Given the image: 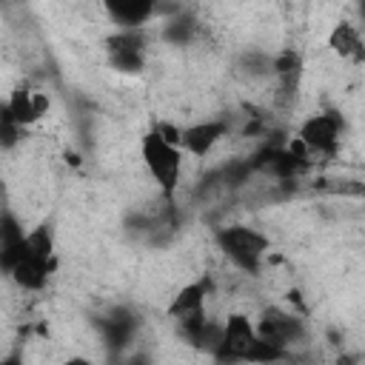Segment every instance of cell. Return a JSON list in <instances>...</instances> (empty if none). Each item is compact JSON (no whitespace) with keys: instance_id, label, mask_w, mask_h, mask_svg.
Here are the masks:
<instances>
[{"instance_id":"obj_1","label":"cell","mask_w":365,"mask_h":365,"mask_svg":"<svg viewBox=\"0 0 365 365\" xmlns=\"http://www.w3.org/2000/svg\"><path fill=\"white\" fill-rule=\"evenodd\" d=\"M140 157H143V165H145L148 177L157 182L160 194L165 200H171L174 191L180 188V177H182V157H185V151L180 148V143H174L171 137H165L154 125L140 140Z\"/></svg>"},{"instance_id":"obj_2","label":"cell","mask_w":365,"mask_h":365,"mask_svg":"<svg viewBox=\"0 0 365 365\" xmlns=\"http://www.w3.org/2000/svg\"><path fill=\"white\" fill-rule=\"evenodd\" d=\"M57 259H54V234L51 225H37L26 237V248L17 259V265L9 271L11 282L23 291H40L46 288L48 277L54 274Z\"/></svg>"},{"instance_id":"obj_3","label":"cell","mask_w":365,"mask_h":365,"mask_svg":"<svg viewBox=\"0 0 365 365\" xmlns=\"http://www.w3.org/2000/svg\"><path fill=\"white\" fill-rule=\"evenodd\" d=\"M214 242L222 251V257L234 268H240L245 274H259L262 259H265V254L271 248V240L259 228H251V225H242V222L217 228L214 231Z\"/></svg>"},{"instance_id":"obj_4","label":"cell","mask_w":365,"mask_h":365,"mask_svg":"<svg viewBox=\"0 0 365 365\" xmlns=\"http://www.w3.org/2000/svg\"><path fill=\"white\" fill-rule=\"evenodd\" d=\"M257 342H259L257 322H251L245 314H231L222 322V336L211 359L217 365H248Z\"/></svg>"},{"instance_id":"obj_5","label":"cell","mask_w":365,"mask_h":365,"mask_svg":"<svg viewBox=\"0 0 365 365\" xmlns=\"http://www.w3.org/2000/svg\"><path fill=\"white\" fill-rule=\"evenodd\" d=\"M339 134H342V120L336 111H317L305 117L297 128V140L308 148V154H336L339 148Z\"/></svg>"},{"instance_id":"obj_6","label":"cell","mask_w":365,"mask_h":365,"mask_svg":"<svg viewBox=\"0 0 365 365\" xmlns=\"http://www.w3.org/2000/svg\"><path fill=\"white\" fill-rule=\"evenodd\" d=\"M108 63L123 74H137L145 66V37L140 31H114L106 40Z\"/></svg>"},{"instance_id":"obj_7","label":"cell","mask_w":365,"mask_h":365,"mask_svg":"<svg viewBox=\"0 0 365 365\" xmlns=\"http://www.w3.org/2000/svg\"><path fill=\"white\" fill-rule=\"evenodd\" d=\"M257 334L265 342L288 348L291 342H297L302 336V319L291 311H282V308H265L262 317L257 319Z\"/></svg>"},{"instance_id":"obj_8","label":"cell","mask_w":365,"mask_h":365,"mask_svg":"<svg viewBox=\"0 0 365 365\" xmlns=\"http://www.w3.org/2000/svg\"><path fill=\"white\" fill-rule=\"evenodd\" d=\"M228 134V123L222 120H202L194 125L180 128V148L191 157H205L214 151V145Z\"/></svg>"},{"instance_id":"obj_9","label":"cell","mask_w":365,"mask_h":365,"mask_svg":"<svg viewBox=\"0 0 365 365\" xmlns=\"http://www.w3.org/2000/svg\"><path fill=\"white\" fill-rule=\"evenodd\" d=\"M3 108L14 117L17 125L26 128V125L37 123V120L46 114L48 97H46V91H37V88H31L29 83H20V86L11 91V97L3 103Z\"/></svg>"},{"instance_id":"obj_10","label":"cell","mask_w":365,"mask_h":365,"mask_svg":"<svg viewBox=\"0 0 365 365\" xmlns=\"http://www.w3.org/2000/svg\"><path fill=\"white\" fill-rule=\"evenodd\" d=\"M208 294H211V279H208V277H200V279L182 285V288L171 297V302H168V317H171L174 322H180V319L205 314V299H208Z\"/></svg>"},{"instance_id":"obj_11","label":"cell","mask_w":365,"mask_h":365,"mask_svg":"<svg viewBox=\"0 0 365 365\" xmlns=\"http://www.w3.org/2000/svg\"><path fill=\"white\" fill-rule=\"evenodd\" d=\"M106 11L114 20L117 31H140L145 20L157 11V6L151 0H111L106 3Z\"/></svg>"},{"instance_id":"obj_12","label":"cell","mask_w":365,"mask_h":365,"mask_svg":"<svg viewBox=\"0 0 365 365\" xmlns=\"http://www.w3.org/2000/svg\"><path fill=\"white\" fill-rule=\"evenodd\" d=\"M26 237H29V231H23V222L6 208L3 220H0V265L6 274L17 265L23 248H26Z\"/></svg>"},{"instance_id":"obj_13","label":"cell","mask_w":365,"mask_h":365,"mask_svg":"<svg viewBox=\"0 0 365 365\" xmlns=\"http://www.w3.org/2000/svg\"><path fill=\"white\" fill-rule=\"evenodd\" d=\"M328 48L336 54V57H342V60H365V43H362V34H359V29L354 26V23H348V20H342V23H336L331 31H328Z\"/></svg>"},{"instance_id":"obj_14","label":"cell","mask_w":365,"mask_h":365,"mask_svg":"<svg viewBox=\"0 0 365 365\" xmlns=\"http://www.w3.org/2000/svg\"><path fill=\"white\" fill-rule=\"evenodd\" d=\"M100 328H103V334H106V342H111V345H125L128 339H131V334H134V328H137V319L125 311V308H114L106 319H100Z\"/></svg>"},{"instance_id":"obj_15","label":"cell","mask_w":365,"mask_h":365,"mask_svg":"<svg viewBox=\"0 0 365 365\" xmlns=\"http://www.w3.org/2000/svg\"><path fill=\"white\" fill-rule=\"evenodd\" d=\"M20 134H23V125H17L14 117H11L6 108H0V137H3V148L9 151V148L20 140Z\"/></svg>"},{"instance_id":"obj_16","label":"cell","mask_w":365,"mask_h":365,"mask_svg":"<svg viewBox=\"0 0 365 365\" xmlns=\"http://www.w3.org/2000/svg\"><path fill=\"white\" fill-rule=\"evenodd\" d=\"M188 34H191V23H188V20H174V23L168 26V31H165V37H168V40H177V43L188 40Z\"/></svg>"},{"instance_id":"obj_17","label":"cell","mask_w":365,"mask_h":365,"mask_svg":"<svg viewBox=\"0 0 365 365\" xmlns=\"http://www.w3.org/2000/svg\"><path fill=\"white\" fill-rule=\"evenodd\" d=\"M63 365H97V362H91L88 356H68Z\"/></svg>"},{"instance_id":"obj_18","label":"cell","mask_w":365,"mask_h":365,"mask_svg":"<svg viewBox=\"0 0 365 365\" xmlns=\"http://www.w3.org/2000/svg\"><path fill=\"white\" fill-rule=\"evenodd\" d=\"M0 365H23V359H20L17 354H9V356H6V359H3Z\"/></svg>"},{"instance_id":"obj_19","label":"cell","mask_w":365,"mask_h":365,"mask_svg":"<svg viewBox=\"0 0 365 365\" xmlns=\"http://www.w3.org/2000/svg\"><path fill=\"white\" fill-rule=\"evenodd\" d=\"M336 365H354V356H339Z\"/></svg>"}]
</instances>
